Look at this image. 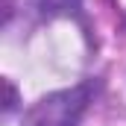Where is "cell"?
Masks as SVG:
<instances>
[{
  "mask_svg": "<svg viewBox=\"0 0 126 126\" xmlns=\"http://www.w3.org/2000/svg\"><path fill=\"white\" fill-rule=\"evenodd\" d=\"M91 100V85H76L67 91L47 94L44 100L35 103L24 126H79L82 111Z\"/></svg>",
  "mask_w": 126,
  "mask_h": 126,
  "instance_id": "1",
  "label": "cell"
},
{
  "mask_svg": "<svg viewBox=\"0 0 126 126\" xmlns=\"http://www.w3.org/2000/svg\"><path fill=\"white\" fill-rule=\"evenodd\" d=\"M47 12H67V9H73L79 0H38Z\"/></svg>",
  "mask_w": 126,
  "mask_h": 126,
  "instance_id": "2",
  "label": "cell"
}]
</instances>
